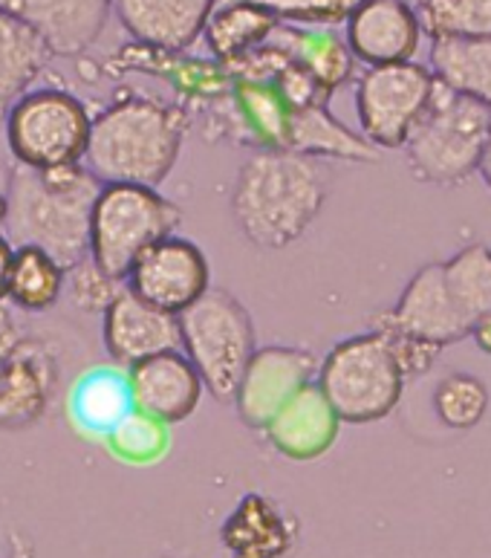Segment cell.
Wrapping results in <instances>:
<instances>
[{"label":"cell","instance_id":"484cf974","mask_svg":"<svg viewBox=\"0 0 491 558\" xmlns=\"http://www.w3.org/2000/svg\"><path fill=\"white\" fill-rule=\"evenodd\" d=\"M431 75L491 108V38H433Z\"/></svg>","mask_w":491,"mask_h":558},{"label":"cell","instance_id":"ab89813d","mask_svg":"<svg viewBox=\"0 0 491 558\" xmlns=\"http://www.w3.org/2000/svg\"><path fill=\"white\" fill-rule=\"evenodd\" d=\"M7 211H9V201H7V189L0 185V229L7 223Z\"/></svg>","mask_w":491,"mask_h":558},{"label":"cell","instance_id":"7a4b0ae2","mask_svg":"<svg viewBox=\"0 0 491 558\" xmlns=\"http://www.w3.org/2000/svg\"><path fill=\"white\" fill-rule=\"evenodd\" d=\"M99 180L84 166L47 171L12 166L7 180V238L12 246H38L70 269L90 255V209Z\"/></svg>","mask_w":491,"mask_h":558},{"label":"cell","instance_id":"f35d334b","mask_svg":"<svg viewBox=\"0 0 491 558\" xmlns=\"http://www.w3.org/2000/svg\"><path fill=\"white\" fill-rule=\"evenodd\" d=\"M29 556H33V553H29V547H26V544L15 535V538H12V556L9 558H29Z\"/></svg>","mask_w":491,"mask_h":558},{"label":"cell","instance_id":"4fadbf2b","mask_svg":"<svg viewBox=\"0 0 491 558\" xmlns=\"http://www.w3.org/2000/svg\"><path fill=\"white\" fill-rule=\"evenodd\" d=\"M61 365L56 348L24 336L0 359V432H24L50 411Z\"/></svg>","mask_w":491,"mask_h":558},{"label":"cell","instance_id":"4dcf8cb0","mask_svg":"<svg viewBox=\"0 0 491 558\" xmlns=\"http://www.w3.org/2000/svg\"><path fill=\"white\" fill-rule=\"evenodd\" d=\"M433 411L451 432H471L489 411V388L475 374H449L437 383Z\"/></svg>","mask_w":491,"mask_h":558},{"label":"cell","instance_id":"9c48e42d","mask_svg":"<svg viewBox=\"0 0 491 558\" xmlns=\"http://www.w3.org/2000/svg\"><path fill=\"white\" fill-rule=\"evenodd\" d=\"M433 75L425 64L402 61L367 68L356 82V117L361 136L376 150H400L431 99Z\"/></svg>","mask_w":491,"mask_h":558},{"label":"cell","instance_id":"30bf717a","mask_svg":"<svg viewBox=\"0 0 491 558\" xmlns=\"http://www.w3.org/2000/svg\"><path fill=\"white\" fill-rule=\"evenodd\" d=\"M125 290L154 307L180 316L211 287V267L206 252L188 238L171 234L154 243L136 260L125 278Z\"/></svg>","mask_w":491,"mask_h":558},{"label":"cell","instance_id":"6da1fadb","mask_svg":"<svg viewBox=\"0 0 491 558\" xmlns=\"http://www.w3.org/2000/svg\"><path fill=\"white\" fill-rule=\"evenodd\" d=\"M333 174L321 159L258 150L232 185V217L251 246L278 252L309 232L330 197Z\"/></svg>","mask_w":491,"mask_h":558},{"label":"cell","instance_id":"836d02e7","mask_svg":"<svg viewBox=\"0 0 491 558\" xmlns=\"http://www.w3.org/2000/svg\"><path fill=\"white\" fill-rule=\"evenodd\" d=\"M370 330H379V333L388 339V344H391L393 350V359H396V365L402 367L405 379L428 374L433 367V362H437L442 353L440 348H433V344L428 342H419L414 336L396 333V330H382V327H370Z\"/></svg>","mask_w":491,"mask_h":558},{"label":"cell","instance_id":"7c38bea8","mask_svg":"<svg viewBox=\"0 0 491 558\" xmlns=\"http://www.w3.org/2000/svg\"><path fill=\"white\" fill-rule=\"evenodd\" d=\"M370 327L414 336L419 342H428L440 350L466 342L471 336V325L463 318L445 287L442 260L419 267L414 278L405 283L400 301L391 310L370 318Z\"/></svg>","mask_w":491,"mask_h":558},{"label":"cell","instance_id":"603a6c76","mask_svg":"<svg viewBox=\"0 0 491 558\" xmlns=\"http://www.w3.org/2000/svg\"><path fill=\"white\" fill-rule=\"evenodd\" d=\"M50 59L41 35L0 9V117L38 82Z\"/></svg>","mask_w":491,"mask_h":558},{"label":"cell","instance_id":"4316f807","mask_svg":"<svg viewBox=\"0 0 491 558\" xmlns=\"http://www.w3.org/2000/svg\"><path fill=\"white\" fill-rule=\"evenodd\" d=\"M67 269L38 246H15L9 267L7 299L24 313H47L64 295Z\"/></svg>","mask_w":491,"mask_h":558},{"label":"cell","instance_id":"8fae6325","mask_svg":"<svg viewBox=\"0 0 491 558\" xmlns=\"http://www.w3.org/2000/svg\"><path fill=\"white\" fill-rule=\"evenodd\" d=\"M318 359L312 350L295 344H269L251 353L249 365L243 371L237 391H234V411L246 428L263 432L269 420L304 388L316 383Z\"/></svg>","mask_w":491,"mask_h":558},{"label":"cell","instance_id":"1f68e13d","mask_svg":"<svg viewBox=\"0 0 491 558\" xmlns=\"http://www.w3.org/2000/svg\"><path fill=\"white\" fill-rule=\"evenodd\" d=\"M122 283L125 281L108 276V272L87 255V258L78 260L75 267L67 269L64 292H67L70 301H73V307L78 310V313H87V316L101 313V316H105V310L116 301L119 292L125 290Z\"/></svg>","mask_w":491,"mask_h":558},{"label":"cell","instance_id":"9a60e30c","mask_svg":"<svg viewBox=\"0 0 491 558\" xmlns=\"http://www.w3.org/2000/svg\"><path fill=\"white\" fill-rule=\"evenodd\" d=\"M101 342L113 365L127 371L145 359L180 350V322L165 310L122 290L101 316Z\"/></svg>","mask_w":491,"mask_h":558},{"label":"cell","instance_id":"d590c367","mask_svg":"<svg viewBox=\"0 0 491 558\" xmlns=\"http://www.w3.org/2000/svg\"><path fill=\"white\" fill-rule=\"evenodd\" d=\"M12 255L15 246L9 243V238L0 232V304L7 301V281H9V267H12Z\"/></svg>","mask_w":491,"mask_h":558},{"label":"cell","instance_id":"7402d4cb","mask_svg":"<svg viewBox=\"0 0 491 558\" xmlns=\"http://www.w3.org/2000/svg\"><path fill=\"white\" fill-rule=\"evenodd\" d=\"M283 150L312 159H347V162H379L382 150H376L361 134L339 122L327 105L307 110H292L286 119Z\"/></svg>","mask_w":491,"mask_h":558},{"label":"cell","instance_id":"83f0119b","mask_svg":"<svg viewBox=\"0 0 491 558\" xmlns=\"http://www.w3.org/2000/svg\"><path fill=\"white\" fill-rule=\"evenodd\" d=\"M442 276L468 325L475 327L480 318L491 316V246H463L457 255L442 260Z\"/></svg>","mask_w":491,"mask_h":558},{"label":"cell","instance_id":"ba28073f","mask_svg":"<svg viewBox=\"0 0 491 558\" xmlns=\"http://www.w3.org/2000/svg\"><path fill=\"white\" fill-rule=\"evenodd\" d=\"M93 117L78 96L61 87H35L7 110V148L15 166L47 171L84 166Z\"/></svg>","mask_w":491,"mask_h":558},{"label":"cell","instance_id":"f1b7e54d","mask_svg":"<svg viewBox=\"0 0 491 558\" xmlns=\"http://www.w3.org/2000/svg\"><path fill=\"white\" fill-rule=\"evenodd\" d=\"M419 26L433 38H491V0H419Z\"/></svg>","mask_w":491,"mask_h":558},{"label":"cell","instance_id":"74e56055","mask_svg":"<svg viewBox=\"0 0 491 558\" xmlns=\"http://www.w3.org/2000/svg\"><path fill=\"white\" fill-rule=\"evenodd\" d=\"M480 177H483V183L489 185L491 192V131H489V140H486V148H483V159H480Z\"/></svg>","mask_w":491,"mask_h":558},{"label":"cell","instance_id":"e0dca14e","mask_svg":"<svg viewBox=\"0 0 491 558\" xmlns=\"http://www.w3.org/2000/svg\"><path fill=\"white\" fill-rule=\"evenodd\" d=\"M0 9L33 26L52 56H82L99 41L113 0H0Z\"/></svg>","mask_w":491,"mask_h":558},{"label":"cell","instance_id":"3957f363","mask_svg":"<svg viewBox=\"0 0 491 558\" xmlns=\"http://www.w3.org/2000/svg\"><path fill=\"white\" fill-rule=\"evenodd\" d=\"M185 131V110L145 96H127L93 119L84 168L101 185L159 189L180 159Z\"/></svg>","mask_w":491,"mask_h":558},{"label":"cell","instance_id":"277c9868","mask_svg":"<svg viewBox=\"0 0 491 558\" xmlns=\"http://www.w3.org/2000/svg\"><path fill=\"white\" fill-rule=\"evenodd\" d=\"M491 131V108L433 78L431 99L402 145L419 183L463 185L477 174Z\"/></svg>","mask_w":491,"mask_h":558},{"label":"cell","instance_id":"d6a6232c","mask_svg":"<svg viewBox=\"0 0 491 558\" xmlns=\"http://www.w3.org/2000/svg\"><path fill=\"white\" fill-rule=\"evenodd\" d=\"M278 17V24L304 29H333L344 24L358 0H258Z\"/></svg>","mask_w":491,"mask_h":558},{"label":"cell","instance_id":"5bb4252c","mask_svg":"<svg viewBox=\"0 0 491 558\" xmlns=\"http://www.w3.org/2000/svg\"><path fill=\"white\" fill-rule=\"evenodd\" d=\"M344 44L367 68L414 61L422 44L417 9L405 0H358L344 21Z\"/></svg>","mask_w":491,"mask_h":558},{"label":"cell","instance_id":"44dd1931","mask_svg":"<svg viewBox=\"0 0 491 558\" xmlns=\"http://www.w3.org/2000/svg\"><path fill=\"white\" fill-rule=\"evenodd\" d=\"M134 411L127 371L116 365L90 367L75 379L67 400L70 423L90 437H108Z\"/></svg>","mask_w":491,"mask_h":558},{"label":"cell","instance_id":"f546056e","mask_svg":"<svg viewBox=\"0 0 491 558\" xmlns=\"http://www.w3.org/2000/svg\"><path fill=\"white\" fill-rule=\"evenodd\" d=\"M110 454L131 466H150L171 449V425L159 423L145 411H131L113 432L105 437Z\"/></svg>","mask_w":491,"mask_h":558},{"label":"cell","instance_id":"52a82bcc","mask_svg":"<svg viewBox=\"0 0 491 558\" xmlns=\"http://www.w3.org/2000/svg\"><path fill=\"white\" fill-rule=\"evenodd\" d=\"M176 322L180 350L200 374L202 388L217 402H232L243 371L258 350V333L249 310L229 290L209 287V292L180 313Z\"/></svg>","mask_w":491,"mask_h":558},{"label":"cell","instance_id":"ffe728a7","mask_svg":"<svg viewBox=\"0 0 491 558\" xmlns=\"http://www.w3.org/2000/svg\"><path fill=\"white\" fill-rule=\"evenodd\" d=\"M339 428H342V420L335 417L321 388L309 383L269 420L263 434L278 454L295 463H312L333 449L339 440Z\"/></svg>","mask_w":491,"mask_h":558},{"label":"cell","instance_id":"8d00e7d4","mask_svg":"<svg viewBox=\"0 0 491 558\" xmlns=\"http://www.w3.org/2000/svg\"><path fill=\"white\" fill-rule=\"evenodd\" d=\"M468 339H475L477 348L483 350V353H489L491 356V316H483L480 322H477L475 327H471V336Z\"/></svg>","mask_w":491,"mask_h":558},{"label":"cell","instance_id":"8992f818","mask_svg":"<svg viewBox=\"0 0 491 558\" xmlns=\"http://www.w3.org/2000/svg\"><path fill=\"white\" fill-rule=\"evenodd\" d=\"M183 209L159 189L105 183L90 209V258L108 276L125 281L131 267L154 246L176 234Z\"/></svg>","mask_w":491,"mask_h":558},{"label":"cell","instance_id":"60d3db41","mask_svg":"<svg viewBox=\"0 0 491 558\" xmlns=\"http://www.w3.org/2000/svg\"><path fill=\"white\" fill-rule=\"evenodd\" d=\"M405 3H410V7H417V3H419V0H405Z\"/></svg>","mask_w":491,"mask_h":558},{"label":"cell","instance_id":"d6986e66","mask_svg":"<svg viewBox=\"0 0 491 558\" xmlns=\"http://www.w3.org/2000/svg\"><path fill=\"white\" fill-rule=\"evenodd\" d=\"M232 558H283L298 542V521L263 492H246L220 526Z\"/></svg>","mask_w":491,"mask_h":558},{"label":"cell","instance_id":"d4e9b609","mask_svg":"<svg viewBox=\"0 0 491 558\" xmlns=\"http://www.w3.org/2000/svg\"><path fill=\"white\" fill-rule=\"evenodd\" d=\"M292 61H298L309 73L316 75V82L333 96L339 87L353 78L356 59L347 50L344 38L333 29H304V26L278 24L275 33L269 35Z\"/></svg>","mask_w":491,"mask_h":558},{"label":"cell","instance_id":"ac0fdd59","mask_svg":"<svg viewBox=\"0 0 491 558\" xmlns=\"http://www.w3.org/2000/svg\"><path fill=\"white\" fill-rule=\"evenodd\" d=\"M214 0H113L119 24L139 47L185 52L200 41Z\"/></svg>","mask_w":491,"mask_h":558},{"label":"cell","instance_id":"e575fe53","mask_svg":"<svg viewBox=\"0 0 491 558\" xmlns=\"http://www.w3.org/2000/svg\"><path fill=\"white\" fill-rule=\"evenodd\" d=\"M21 339H24V333H21L15 316L0 304V359H7Z\"/></svg>","mask_w":491,"mask_h":558},{"label":"cell","instance_id":"cb8c5ba5","mask_svg":"<svg viewBox=\"0 0 491 558\" xmlns=\"http://www.w3.org/2000/svg\"><path fill=\"white\" fill-rule=\"evenodd\" d=\"M275 26L278 17L258 0H214L202 35L217 64H225L267 44Z\"/></svg>","mask_w":491,"mask_h":558},{"label":"cell","instance_id":"2e32d148","mask_svg":"<svg viewBox=\"0 0 491 558\" xmlns=\"http://www.w3.org/2000/svg\"><path fill=\"white\" fill-rule=\"evenodd\" d=\"M127 383H131L134 409L165 425L194 417L206 393L200 374L194 371L183 350H165L127 367Z\"/></svg>","mask_w":491,"mask_h":558},{"label":"cell","instance_id":"5b68a950","mask_svg":"<svg viewBox=\"0 0 491 558\" xmlns=\"http://www.w3.org/2000/svg\"><path fill=\"white\" fill-rule=\"evenodd\" d=\"M405 374L379 330L342 339L318 362L316 385L335 411L351 425L379 423L391 417L405 393Z\"/></svg>","mask_w":491,"mask_h":558}]
</instances>
